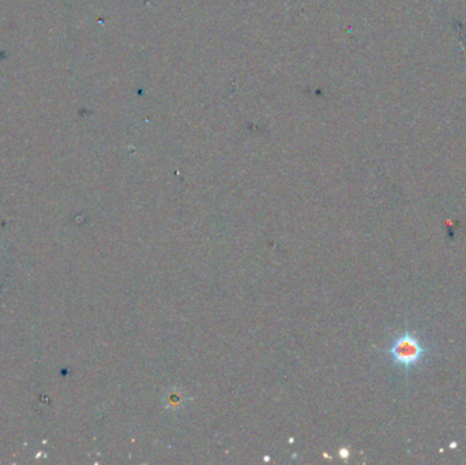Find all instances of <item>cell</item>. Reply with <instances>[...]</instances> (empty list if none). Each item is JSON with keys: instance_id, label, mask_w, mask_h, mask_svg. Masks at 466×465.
<instances>
[{"instance_id": "6da1fadb", "label": "cell", "mask_w": 466, "mask_h": 465, "mask_svg": "<svg viewBox=\"0 0 466 465\" xmlns=\"http://www.w3.org/2000/svg\"><path fill=\"white\" fill-rule=\"evenodd\" d=\"M390 355L397 364L409 369L421 360L424 355V348L421 347L417 337L405 333L399 335L393 343L390 348Z\"/></svg>"}]
</instances>
